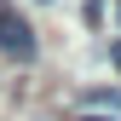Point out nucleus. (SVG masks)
<instances>
[{
    "mask_svg": "<svg viewBox=\"0 0 121 121\" xmlns=\"http://www.w3.org/2000/svg\"><path fill=\"white\" fill-rule=\"evenodd\" d=\"M0 52H6L12 64H29V58H35V29L23 23V12L12 6V0H0Z\"/></svg>",
    "mask_w": 121,
    "mask_h": 121,
    "instance_id": "nucleus-1",
    "label": "nucleus"
},
{
    "mask_svg": "<svg viewBox=\"0 0 121 121\" xmlns=\"http://www.w3.org/2000/svg\"><path fill=\"white\" fill-rule=\"evenodd\" d=\"M75 121H121V104H115V98H86Z\"/></svg>",
    "mask_w": 121,
    "mask_h": 121,
    "instance_id": "nucleus-2",
    "label": "nucleus"
},
{
    "mask_svg": "<svg viewBox=\"0 0 121 121\" xmlns=\"http://www.w3.org/2000/svg\"><path fill=\"white\" fill-rule=\"evenodd\" d=\"M110 64H115V69H121V40H115V46H110Z\"/></svg>",
    "mask_w": 121,
    "mask_h": 121,
    "instance_id": "nucleus-3",
    "label": "nucleus"
},
{
    "mask_svg": "<svg viewBox=\"0 0 121 121\" xmlns=\"http://www.w3.org/2000/svg\"><path fill=\"white\" fill-rule=\"evenodd\" d=\"M40 6H46V0H40Z\"/></svg>",
    "mask_w": 121,
    "mask_h": 121,
    "instance_id": "nucleus-4",
    "label": "nucleus"
}]
</instances>
